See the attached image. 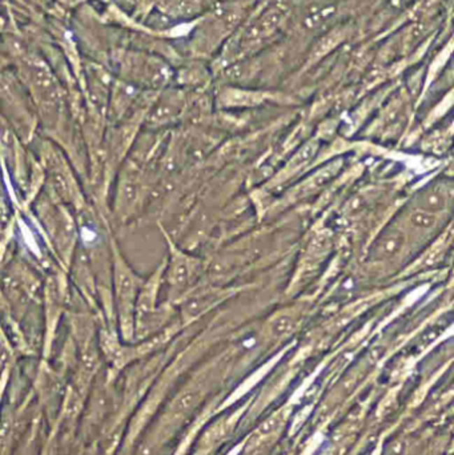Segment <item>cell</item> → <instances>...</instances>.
<instances>
[{"label": "cell", "mask_w": 454, "mask_h": 455, "mask_svg": "<svg viewBox=\"0 0 454 455\" xmlns=\"http://www.w3.org/2000/svg\"><path fill=\"white\" fill-rule=\"evenodd\" d=\"M453 194V178L449 172L437 175L424 185L416 188L412 194L406 197L404 204L432 215L452 217Z\"/></svg>", "instance_id": "3957f363"}, {"label": "cell", "mask_w": 454, "mask_h": 455, "mask_svg": "<svg viewBox=\"0 0 454 455\" xmlns=\"http://www.w3.org/2000/svg\"><path fill=\"white\" fill-rule=\"evenodd\" d=\"M341 39V32L340 31H334V32H330L328 36H324L320 43L317 44L315 51H313V55L315 57H320V56L325 55L328 54L330 50L340 42Z\"/></svg>", "instance_id": "8992f818"}, {"label": "cell", "mask_w": 454, "mask_h": 455, "mask_svg": "<svg viewBox=\"0 0 454 455\" xmlns=\"http://www.w3.org/2000/svg\"><path fill=\"white\" fill-rule=\"evenodd\" d=\"M334 13H336V8L333 6L317 7L316 11H312L311 14L308 15V17L305 19V23L311 29L321 27L329 20Z\"/></svg>", "instance_id": "5b68a950"}, {"label": "cell", "mask_w": 454, "mask_h": 455, "mask_svg": "<svg viewBox=\"0 0 454 455\" xmlns=\"http://www.w3.org/2000/svg\"><path fill=\"white\" fill-rule=\"evenodd\" d=\"M334 249H337V237L333 233V229L324 225L322 221H318L304 237L303 248L287 289L288 297H295L304 288L315 282V277L317 278L318 273L324 272L322 268L332 257Z\"/></svg>", "instance_id": "6da1fadb"}, {"label": "cell", "mask_w": 454, "mask_h": 455, "mask_svg": "<svg viewBox=\"0 0 454 455\" xmlns=\"http://www.w3.org/2000/svg\"><path fill=\"white\" fill-rule=\"evenodd\" d=\"M169 257L165 260L164 280L168 284V303L178 305L191 291L206 282L208 261L179 248L165 233Z\"/></svg>", "instance_id": "7a4b0ae2"}, {"label": "cell", "mask_w": 454, "mask_h": 455, "mask_svg": "<svg viewBox=\"0 0 454 455\" xmlns=\"http://www.w3.org/2000/svg\"><path fill=\"white\" fill-rule=\"evenodd\" d=\"M272 99L274 95L268 92L247 91L240 88H225L219 94L218 103L224 108H248V107L260 106Z\"/></svg>", "instance_id": "277c9868"}]
</instances>
